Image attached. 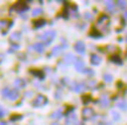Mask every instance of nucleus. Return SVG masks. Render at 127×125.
Here are the masks:
<instances>
[{
  "label": "nucleus",
  "instance_id": "nucleus-1",
  "mask_svg": "<svg viewBox=\"0 0 127 125\" xmlns=\"http://www.w3.org/2000/svg\"><path fill=\"white\" fill-rule=\"evenodd\" d=\"M39 38L42 39V40L46 42V45H47V44L52 42V40L55 38V32L54 31H46V32H44L42 34H40Z\"/></svg>",
  "mask_w": 127,
  "mask_h": 125
},
{
  "label": "nucleus",
  "instance_id": "nucleus-2",
  "mask_svg": "<svg viewBox=\"0 0 127 125\" xmlns=\"http://www.w3.org/2000/svg\"><path fill=\"white\" fill-rule=\"evenodd\" d=\"M17 9V12H19V13H23V12H25V11H27L28 9V5L26 1H19V2H17V4L14 5L13 7L11 9Z\"/></svg>",
  "mask_w": 127,
  "mask_h": 125
},
{
  "label": "nucleus",
  "instance_id": "nucleus-3",
  "mask_svg": "<svg viewBox=\"0 0 127 125\" xmlns=\"http://www.w3.org/2000/svg\"><path fill=\"white\" fill-rule=\"evenodd\" d=\"M108 24H109V18H108V15H106V14L100 15L99 19H98V21H96V25H98V26H101L102 28H107Z\"/></svg>",
  "mask_w": 127,
  "mask_h": 125
},
{
  "label": "nucleus",
  "instance_id": "nucleus-4",
  "mask_svg": "<svg viewBox=\"0 0 127 125\" xmlns=\"http://www.w3.org/2000/svg\"><path fill=\"white\" fill-rule=\"evenodd\" d=\"M47 103V98L42 94H38L36 98L33 100V106H42Z\"/></svg>",
  "mask_w": 127,
  "mask_h": 125
},
{
  "label": "nucleus",
  "instance_id": "nucleus-5",
  "mask_svg": "<svg viewBox=\"0 0 127 125\" xmlns=\"http://www.w3.org/2000/svg\"><path fill=\"white\" fill-rule=\"evenodd\" d=\"M93 115H94V111L92 110L91 107H85L82 110V118L84 119H91Z\"/></svg>",
  "mask_w": 127,
  "mask_h": 125
},
{
  "label": "nucleus",
  "instance_id": "nucleus-6",
  "mask_svg": "<svg viewBox=\"0 0 127 125\" xmlns=\"http://www.w3.org/2000/svg\"><path fill=\"white\" fill-rule=\"evenodd\" d=\"M74 66H75V69H77L78 71H80V72H84V71L86 70V67H85V63H84V60H81V59H75V61H74Z\"/></svg>",
  "mask_w": 127,
  "mask_h": 125
},
{
  "label": "nucleus",
  "instance_id": "nucleus-7",
  "mask_svg": "<svg viewBox=\"0 0 127 125\" xmlns=\"http://www.w3.org/2000/svg\"><path fill=\"white\" fill-rule=\"evenodd\" d=\"M74 48H75V51L78 53H85V44L84 42H75V45H74Z\"/></svg>",
  "mask_w": 127,
  "mask_h": 125
},
{
  "label": "nucleus",
  "instance_id": "nucleus-8",
  "mask_svg": "<svg viewBox=\"0 0 127 125\" xmlns=\"http://www.w3.org/2000/svg\"><path fill=\"white\" fill-rule=\"evenodd\" d=\"M72 90L74 91V92L80 93V92H82V91L85 90V85H84V84H80V83H74L73 84Z\"/></svg>",
  "mask_w": 127,
  "mask_h": 125
},
{
  "label": "nucleus",
  "instance_id": "nucleus-9",
  "mask_svg": "<svg viewBox=\"0 0 127 125\" xmlns=\"http://www.w3.org/2000/svg\"><path fill=\"white\" fill-rule=\"evenodd\" d=\"M109 105V98L106 96V94H104L102 97H101V99H100V106L102 107H107Z\"/></svg>",
  "mask_w": 127,
  "mask_h": 125
},
{
  "label": "nucleus",
  "instance_id": "nucleus-10",
  "mask_svg": "<svg viewBox=\"0 0 127 125\" xmlns=\"http://www.w3.org/2000/svg\"><path fill=\"white\" fill-rule=\"evenodd\" d=\"M33 48H34V51L39 52V53H42L44 50H45V45L44 44H41V42H36L33 45Z\"/></svg>",
  "mask_w": 127,
  "mask_h": 125
},
{
  "label": "nucleus",
  "instance_id": "nucleus-11",
  "mask_svg": "<svg viewBox=\"0 0 127 125\" xmlns=\"http://www.w3.org/2000/svg\"><path fill=\"white\" fill-rule=\"evenodd\" d=\"M19 97V92L17 91V90H11L9 91V94H8V99H11V100H15V99H18Z\"/></svg>",
  "mask_w": 127,
  "mask_h": 125
},
{
  "label": "nucleus",
  "instance_id": "nucleus-12",
  "mask_svg": "<svg viewBox=\"0 0 127 125\" xmlns=\"http://www.w3.org/2000/svg\"><path fill=\"white\" fill-rule=\"evenodd\" d=\"M64 61L66 64H72V63L75 61V57L73 56V54H67V56H65V58H64Z\"/></svg>",
  "mask_w": 127,
  "mask_h": 125
},
{
  "label": "nucleus",
  "instance_id": "nucleus-13",
  "mask_svg": "<svg viewBox=\"0 0 127 125\" xmlns=\"http://www.w3.org/2000/svg\"><path fill=\"white\" fill-rule=\"evenodd\" d=\"M91 63L93 65H99L101 63V58L99 56H96V54H92L91 57Z\"/></svg>",
  "mask_w": 127,
  "mask_h": 125
},
{
  "label": "nucleus",
  "instance_id": "nucleus-14",
  "mask_svg": "<svg viewBox=\"0 0 127 125\" xmlns=\"http://www.w3.org/2000/svg\"><path fill=\"white\" fill-rule=\"evenodd\" d=\"M111 61H112V63H115V64H119V65L123 64V59L120 58V56H117V54L111 57Z\"/></svg>",
  "mask_w": 127,
  "mask_h": 125
},
{
  "label": "nucleus",
  "instance_id": "nucleus-15",
  "mask_svg": "<svg viewBox=\"0 0 127 125\" xmlns=\"http://www.w3.org/2000/svg\"><path fill=\"white\" fill-rule=\"evenodd\" d=\"M44 25H46V20H45V19H39V20L34 21V26H35L36 28L42 27Z\"/></svg>",
  "mask_w": 127,
  "mask_h": 125
},
{
  "label": "nucleus",
  "instance_id": "nucleus-16",
  "mask_svg": "<svg viewBox=\"0 0 127 125\" xmlns=\"http://www.w3.org/2000/svg\"><path fill=\"white\" fill-rule=\"evenodd\" d=\"M65 46H66V45H65ZM65 46H64V45H60V46L54 47V48L52 50V53H51V54L53 56V54H58V53H60V52L64 50V47H65Z\"/></svg>",
  "mask_w": 127,
  "mask_h": 125
},
{
  "label": "nucleus",
  "instance_id": "nucleus-17",
  "mask_svg": "<svg viewBox=\"0 0 127 125\" xmlns=\"http://www.w3.org/2000/svg\"><path fill=\"white\" fill-rule=\"evenodd\" d=\"M61 117H63V110H61V109H59L58 111H55L54 113L52 115V118H54V119H59Z\"/></svg>",
  "mask_w": 127,
  "mask_h": 125
},
{
  "label": "nucleus",
  "instance_id": "nucleus-18",
  "mask_svg": "<svg viewBox=\"0 0 127 125\" xmlns=\"http://www.w3.org/2000/svg\"><path fill=\"white\" fill-rule=\"evenodd\" d=\"M106 7L108 9V12H111V13L114 12V4L112 1H107V2H106Z\"/></svg>",
  "mask_w": 127,
  "mask_h": 125
},
{
  "label": "nucleus",
  "instance_id": "nucleus-19",
  "mask_svg": "<svg viewBox=\"0 0 127 125\" xmlns=\"http://www.w3.org/2000/svg\"><path fill=\"white\" fill-rule=\"evenodd\" d=\"M90 36H91V37H93V38H100V37H101V33L98 32V30L93 28V31L90 33Z\"/></svg>",
  "mask_w": 127,
  "mask_h": 125
},
{
  "label": "nucleus",
  "instance_id": "nucleus-20",
  "mask_svg": "<svg viewBox=\"0 0 127 125\" xmlns=\"http://www.w3.org/2000/svg\"><path fill=\"white\" fill-rule=\"evenodd\" d=\"M15 85H17V87L23 88V87H25V82L21 80V79H17L15 80Z\"/></svg>",
  "mask_w": 127,
  "mask_h": 125
},
{
  "label": "nucleus",
  "instance_id": "nucleus-21",
  "mask_svg": "<svg viewBox=\"0 0 127 125\" xmlns=\"http://www.w3.org/2000/svg\"><path fill=\"white\" fill-rule=\"evenodd\" d=\"M19 38H20V33H18V32H15V33H13L12 36H11V40H19Z\"/></svg>",
  "mask_w": 127,
  "mask_h": 125
},
{
  "label": "nucleus",
  "instance_id": "nucleus-22",
  "mask_svg": "<svg viewBox=\"0 0 127 125\" xmlns=\"http://www.w3.org/2000/svg\"><path fill=\"white\" fill-rule=\"evenodd\" d=\"M31 73H33V74H38V76H39V78L40 79H42L44 78V73H42V72H40V71H34V70H32L31 71Z\"/></svg>",
  "mask_w": 127,
  "mask_h": 125
},
{
  "label": "nucleus",
  "instance_id": "nucleus-23",
  "mask_svg": "<svg viewBox=\"0 0 127 125\" xmlns=\"http://www.w3.org/2000/svg\"><path fill=\"white\" fill-rule=\"evenodd\" d=\"M9 91H11V88L5 87L4 90H2V96H4L5 98H7V97H8V94H9Z\"/></svg>",
  "mask_w": 127,
  "mask_h": 125
},
{
  "label": "nucleus",
  "instance_id": "nucleus-24",
  "mask_svg": "<svg viewBox=\"0 0 127 125\" xmlns=\"http://www.w3.org/2000/svg\"><path fill=\"white\" fill-rule=\"evenodd\" d=\"M41 13H42V11H41L40 8H35L32 12V15H33V17H36V15H39V14H41Z\"/></svg>",
  "mask_w": 127,
  "mask_h": 125
},
{
  "label": "nucleus",
  "instance_id": "nucleus-25",
  "mask_svg": "<svg viewBox=\"0 0 127 125\" xmlns=\"http://www.w3.org/2000/svg\"><path fill=\"white\" fill-rule=\"evenodd\" d=\"M112 79H113V77H112L111 74H105V76H104V80H105V82H112Z\"/></svg>",
  "mask_w": 127,
  "mask_h": 125
},
{
  "label": "nucleus",
  "instance_id": "nucleus-26",
  "mask_svg": "<svg viewBox=\"0 0 127 125\" xmlns=\"http://www.w3.org/2000/svg\"><path fill=\"white\" fill-rule=\"evenodd\" d=\"M90 100H91V97H90V96H84V97H82V102L85 103V104H87Z\"/></svg>",
  "mask_w": 127,
  "mask_h": 125
},
{
  "label": "nucleus",
  "instance_id": "nucleus-27",
  "mask_svg": "<svg viewBox=\"0 0 127 125\" xmlns=\"http://www.w3.org/2000/svg\"><path fill=\"white\" fill-rule=\"evenodd\" d=\"M118 5H119V7H121L123 9L126 8V2H125V1H119Z\"/></svg>",
  "mask_w": 127,
  "mask_h": 125
},
{
  "label": "nucleus",
  "instance_id": "nucleus-28",
  "mask_svg": "<svg viewBox=\"0 0 127 125\" xmlns=\"http://www.w3.org/2000/svg\"><path fill=\"white\" fill-rule=\"evenodd\" d=\"M120 109H123V110H126V103L123 102V103H119V105H118Z\"/></svg>",
  "mask_w": 127,
  "mask_h": 125
},
{
  "label": "nucleus",
  "instance_id": "nucleus-29",
  "mask_svg": "<svg viewBox=\"0 0 127 125\" xmlns=\"http://www.w3.org/2000/svg\"><path fill=\"white\" fill-rule=\"evenodd\" d=\"M112 115H113L114 121H119V118H120V116H119V113H117V112H113Z\"/></svg>",
  "mask_w": 127,
  "mask_h": 125
},
{
  "label": "nucleus",
  "instance_id": "nucleus-30",
  "mask_svg": "<svg viewBox=\"0 0 127 125\" xmlns=\"http://www.w3.org/2000/svg\"><path fill=\"white\" fill-rule=\"evenodd\" d=\"M18 48H19V45H12V47H11V50H9V51H11V52L17 51Z\"/></svg>",
  "mask_w": 127,
  "mask_h": 125
},
{
  "label": "nucleus",
  "instance_id": "nucleus-31",
  "mask_svg": "<svg viewBox=\"0 0 127 125\" xmlns=\"http://www.w3.org/2000/svg\"><path fill=\"white\" fill-rule=\"evenodd\" d=\"M5 115H6V112H5L4 110H2V109H0V118H2V117H4Z\"/></svg>",
  "mask_w": 127,
  "mask_h": 125
},
{
  "label": "nucleus",
  "instance_id": "nucleus-32",
  "mask_svg": "<svg viewBox=\"0 0 127 125\" xmlns=\"http://www.w3.org/2000/svg\"><path fill=\"white\" fill-rule=\"evenodd\" d=\"M20 118H21L20 116H14V117H12L11 119H12V121H15V119H20Z\"/></svg>",
  "mask_w": 127,
  "mask_h": 125
},
{
  "label": "nucleus",
  "instance_id": "nucleus-33",
  "mask_svg": "<svg viewBox=\"0 0 127 125\" xmlns=\"http://www.w3.org/2000/svg\"><path fill=\"white\" fill-rule=\"evenodd\" d=\"M85 18H87V19H91V18H92V15H91V14H90V13H86V14H85Z\"/></svg>",
  "mask_w": 127,
  "mask_h": 125
},
{
  "label": "nucleus",
  "instance_id": "nucleus-34",
  "mask_svg": "<svg viewBox=\"0 0 127 125\" xmlns=\"http://www.w3.org/2000/svg\"><path fill=\"white\" fill-rule=\"evenodd\" d=\"M99 125H111V124H108V123H99Z\"/></svg>",
  "mask_w": 127,
  "mask_h": 125
},
{
  "label": "nucleus",
  "instance_id": "nucleus-35",
  "mask_svg": "<svg viewBox=\"0 0 127 125\" xmlns=\"http://www.w3.org/2000/svg\"><path fill=\"white\" fill-rule=\"evenodd\" d=\"M0 125H8L7 123H5V122H2V123H0Z\"/></svg>",
  "mask_w": 127,
  "mask_h": 125
},
{
  "label": "nucleus",
  "instance_id": "nucleus-36",
  "mask_svg": "<svg viewBox=\"0 0 127 125\" xmlns=\"http://www.w3.org/2000/svg\"><path fill=\"white\" fill-rule=\"evenodd\" d=\"M52 125H60V124H58V123H53Z\"/></svg>",
  "mask_w": 127,
  "mask_h": 125
}]
</instances>
